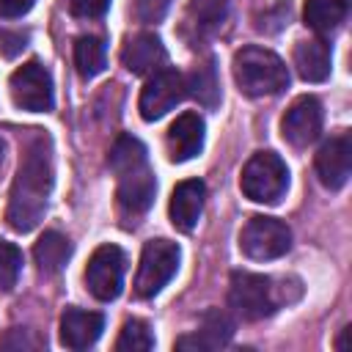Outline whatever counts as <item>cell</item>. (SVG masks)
Segmentation results:
<instances>
[{"label": "cell", "instance_id": "1", "mask_svg": "<svg viewBox=\"0 0 352 352\" xmlns=\"http://www.w3.org/2000/svg\"><path fill=\"white\" fill-rule=\"evenodd\" d=\"M52 182H55V170H52L50 138L33 129V135L22 148L14 184L8 192V206H6V220L14 231L28 234L41 223L50 192H52Z\"/></svg>", "mask_w": 352, "mask_h": 352}, {"label": "cell", "instance_id": "2", "mask_svg": "<svg viewBox=\"0 0 352 352\" xmlns=\"http://www.w3.org/2000/svg\"><path fill=\"white\" fill-rule=\"evenodd\" d=\"M234 80L248 96H275L289 85V72L272 50L250 44L234 55Z\"/></svg>", "mask_w": 352, "mask_h": 352}, {"label": "cell", "instance_id": "3", "mask_svg": "<svg viewBox=\"0 0 352 352\" xmlns=\"http://www.w3.org/2000/svg\"><path fill=\"white\" fill-rule=\"evenodd\" d=\"M239 187L253 204H278L289 187V168L275 151H256L242 168Z\"/></svg>", "mask_w": 352, "mask_h": 352}, {"label": "cell", "instance_id": "4", "mask_svg": "<svg viewBox=\"0 0 352 352\" xmlns=\"http://www.w3.org/2000/svg\"><path fill=\"white\" fill-rule=\"evenodd\" d=\"M228 305L245 322H258V319L275 314L278 294L267 275L236 270V272H231V283H228Z\"/></svg>", "mask_w": 352, "mask_h": 352}, {"label": "cell", "instance_id": "5", "mask_svg": "<svg viewBox=\"0 0 352 352\" xmlns=\"http://www.w3.org/2000/svg\"><path fill=\"white\" fill-rule=\"evenodd\" d=\"M179 245L170 239H148L140 253L138 275H135V294L138 297H154L162 292V286L176 275L179 270Z\"/></svg>", "mask_w": 352, "mask_h": 352}, {"label": "cell", "instance_id": "6", "mask_svg": "<svg viewBox=\"0 0 352 352\" xmlns=\"http://www.w3.org/2000/svg\"><path fill=\"white\" fill-rule=\"evenodd\" d=\"M292 248V231L283 220L256 214L239 231V250L253 261L280 258Z\"/></svg>", "mask_w": 352, "mask_h": 352}, {"label": "cell", "instance_id": "7", "mask_svg": "<svg viewBox=\"0 0 352 352\" xmlns=\"http://www.w3.org/2000/svg\"><path fill=\"white\" fill-rule=\"evenodd\" d=\"M124 272H126V256H124V250L118 245H102L88 258L85 286H88V292L96 300L110 302L124 289Z\"/></svg>", "mask_w": 352, "mask_h": 352}, {"label": "cell", "instance_id": "8", "mask_svg": "<svg viewBox=\"0 0 352 352\" xmlns=\"http://www.w3.org/2000/svg\"><path fill=\"white\" fill-rule=\"evenodd\" d=\"M184 94H187V85H184L182 72L162 66L154 74H148L140 91V99H138V110L146 121H160L165 113H170L184 99Z\"/></svg>", "mask_w": 352, "mask_h": 352}, {"label": "cell", "instance_id": "9", "mask_svg": "<svg viewBox=\"0 0 352 352\" xmlns=\"http://www.w3.org/2000/svg\"><path fill=\"white\" fill-rule=\"evenodd\" d=\"M11 99L16 107L30 110V113H47L55 104V94H52V77L50 72L38 63V60H28L22 63L14 74H11Z\"/></svg>", "mask_w": 352, "mask_h": 352}, {"label": "cell", "instance_id": "10", "mask_svg": "<svg viewBox=\"0 0 352 352\" xmlns=\"http://www.w3.org/2000/svg\"><path fill=\"white\" fill-rule=\"evenodd\" d=\"M322 121H324V113H322L319 99L316 96H297L280 118V132L292 146L302 148L319 138Z\"/></svg>", "mask_w": 352, "mask_h": 352}, {"label": "cell", "instance_id": "11", "mask_svg": "<svg viewBox=\"0 0 352 352\" xmlns=\"http://www.w3.org/2000/svg\"><path fill=\"white\" fill-rule=\"evenodd\" d=\"M352 173V138L338 132L316 151V176L327 190H341Z\"/></svg>", "mask_w": 352, "mask_h": 352}, {"label": "cell", "instance_id": "12", "mask_svg": "<svg viewBox=\"0 0 352 352\" xmlns=\"http://www.w3.org/2000/svg\"><path fill=\"white\" fill-rule=\"evenodd\" d=\"M204 201H206V187L201 179H184L173 187L170 192V204H168V214L176 231L190 234L204 212Z\"/></svg>", "mask_w": 352, "mask_h": 352}, {"label": "cell", "instance_id": "13", "mask_svg": "<svg viewBox=\"0 0 352 352\" xmlns=\"http://www.w3.org/2000/svg\"><path fill=\"white\" fill-rule=\"evenodd\" d=\"M165 148L170 162L192 160L204 148V118L198 113H182L165 135Z\"/></svg>", "mask_w": 352, "mask_h": 352}, {"label": "cell", "instance_id": "14", "mask_svg": "<svg viewBox=\"0 0 352 352\" xmlns=\"http://www.w3.org/2000/svg\"><path fill=\"white\" fill-rule=\"evenodd\" d=\"M165 58H168V52H165L160 36L146 33V30L126 38V44L121 50V63L132 74H154L157 69L165 66Z\"/></svg>", "mask_w": 352, "mask_h": 352}, {"label": "cell", "instance_id": "15", "mask_svg": "<svg viewBox=\"0 0 352 352\" xmlns=\"http://www.w3.org/2000/svg\"><path fill=\"white\" fill-rule=\"evenodd\" d=\"M154 192H157V179L148 162L118 176V206L126 214H143L151 206Z\"/></svg>", "mask_w": 352, "mask_h": 352}, {"label": "cell", "instance_id": "16", "mask_svg": "<svg viewBox=\"0 0 352 352\" xmlns=\"http://www.w3.org/2000/svg\"><path fill=\"white\" fill-rule=\"evenodd\" d=\"M104 330V316L96 311L66 308L60 316V344L66 349H88L99 341Z\"/></svg>", "mask_w": 352, "mask_h": 352}, {"label": "cell", "instance_id": "17", "mask_svg": "<svg viewBox=\"0 0 352 352\" xmlns=\"http://www.w3.org/2000/svg\"><path fill=\"white\" fill-rule=\"evenodd\" d=\"M234 336V322L228 319L226 311H209L201 319V330H195L192 336H182L176 341V349H214L228 344V338Z\"/></svg>", "mask_w": 352, "mask_h": 352}, {"label": "cell", "instance_id": "18", "mask_svg": "<svg viewBox=\"0 0 352 352\" xmlns=\"http://www.w3.org/2000/svg\"><path fill=\"white\" fill-rule=\"evenodd\" d=\"M294 66L305 82H324L330 77V47L322 38H305L294 47Z\"/></svg>", "mask_w": 352, "mask_h": 352}, {"label": "cell", "instance_id": "19", "mask_svg": "<svg viewBox=\"0 0 352 352\" xmlns=\"http://www.w3.org/2000/svg\"><path fill=\"white\" fill-rule=\"evenodd\" d=\"M69 258H72V242L60 231H44L33 245V261L44 275L60 272Z\"/></svg>", "mask_w": 352, "mask_h": 352}, {"label": "cell", "instance_id": "20", "mask_svg": "<svg viewBox=\"0 0 352 352\" xmlns=\"http://www.w3.org/2000/svg\"><path fill=\"white\" fill-rule=\"evenodd\" d=\"M305 25L316 33H333L346 16V0H308L302 8Z\"/></svg>", "mask_w": 352, "mask_h": 352}, {"label": "cell", "instance_id": "21", "mask_svg": "<svg viewBox=\"0 0 352 352\" xmlns=\"http://www.w3.org/2000/svg\"><path fill=\"white\" fill-rule=\"evenodd\" d=\"M74 66L82 80H91L107 66V47L99 36H80L74 41Z\"/></svg>", "mask_w": 352, "mask_h": 352}, {"label": "cell", "instance_id": "22", "mask_svg": "<svg viewBox=\"0 0 352 352\" xmlns=\"http://www.w3.org/2000/svg\"><path fill=\"white\" fill-rule=\"evenodd\" d=\"M107 165L116 176H121L132 168H140V165H146V146L132 135H118L113 148H110Z\"/></svg>", "mask_w": 352, "mask_h": 352}, {"label": "cell", "instance_id": "23", "mask_svg": "<svg viewBox=\"0 0 352 352\" xmlns=\"http://www.w3.org/2000/svg\"><path fill=\"white\" fill-rule=\"evenodd\" d=\"M184 85L190 88L187 94H192L204 107H209V110L217 107V102H220V82H217V72H214L212 60L195 66L190 80H184Z\"/></svg>", "mask_w": 352, "mask_h": 352}, {"label": "cell", "instance_id": "24", "mask_svg": "<svg viewBox=\"0 0 352 352\" xmlns=\"http://www.w3.org/2000/svg\"><path fill=\"white\" fill-rule=\"evenodd\" d=\"M226 0H190V19L198 33H214L226 22Z\"/></svg>", "mask_w": 352, "mask_h": 352}, {"label": "cell", "instance_id": "25", "mask_svg": "<svg viewBox=\"0 0 352 352\" xmlns=\"http://www.w3.org/2000/svg\"><path fill=\"white\" fill-rule=\"evenodd\" d=\"M154 349V336L143 319H126L116 338V352H148Z\"/></svg>", "mask_w": 352, "mask_h": 352}, {"label": "cell", "instance_id": "26", "mask_svg": "<svg viewBox=\"0 0 352 352\" xmlns=\"http://www.w3.org/2000/svg\"><path fill=\"white\" fill-rule=\"evenodd\" d=\"M22 272V250L14 242L0 239V292H11Z\"/></svg>", "mask_w": 352, "mask_h": 352}, {"label": "cell", "instance_id": "27", "mask_svg": "<svg viewBox=\"0 0 352 352\" xmlns=\"http://www.w3.org/2000/svg\"><path fill=\"white\" fill-rule=\"evenodd\" d=\"M72 14L82 19H96L110 8V0H69Z\"/></svg>", "mask_w": 352, "mask_h": 352}, {"label": "cell", "instance_id": "28", "mask_svg": "<svg viewBox=\"0 0 352 352\" xmlns=\"http://www.w3.org/2000/svg\"><path fill=\"white\" fill-rule=\"evenodd\" d=\"M25 47H28V33H22V30H0V52L6 58H14Z\"/></svg>", "mask_w": 352, "mask_h": 352}, {"label": "cell", "instance_id": "29", "mask_svg": "<svg viewBox=\"0 0 352 352\" xmlns=\"http://www.w3.org/2000/svg\"><path fill=\"white\" fill-rule=\"evenodd\" d=\"M36 0H0V16L6 19H16L22 14H28L33 8Z\"/></svg>", "mask_w": 352, "mask_h": 352}, {"label": "cell", "instance_id": "30", "mask_svg": "<svg viewBox=\"0 0 352 352\" xmlns=\"http://www.w3.org/2000/svg\"><path fill=\"white\" fill-rule=\"evenodd\" d=\"M168 3H170V0H140V16H143L146 22H154V19H160V16L165 14Z\"/></svg>", "mask_w": 352, "mask_h": 352}, {"label": "cell", "instance_id": "31", "mask_svg": "<svg viewBox=\"0 0 352 352\" xmlns=\"http://www.w3.org/2000/svg\"><path fill=\"white\" fill-rule=\"evenodd\" d=\"M3 154H6V143H3V138H0V162H3Z\"/></svg>", "mask_w": 352, "mask_h": 352}]
</instances>
